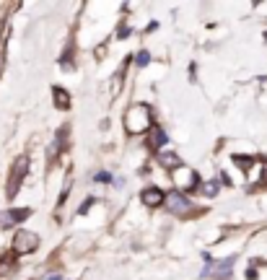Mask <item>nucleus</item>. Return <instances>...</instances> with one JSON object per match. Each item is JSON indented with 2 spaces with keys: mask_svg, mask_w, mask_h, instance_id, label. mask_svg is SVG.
Wrapping results in <instances>:
<instances>
[{
  "mask_svg": "<svg viewBox=\"0 0 267 280\" xmlns=\"http://www.w3.org/2000/svg\"><path fill=\"white\" fill-rule=\"evenodd\" d=\"M166 143H169V138H166V132H164L161 127L156 125V127H153V135H150V143H148V146L153 148V150H158V148H164Z\"/></svg>",
  "mask_w": 267,
  "mask_h": 280,
  "instance_id": "10",
  "label": "nucleus"
},
{
  "mask_svg": "<svg viewBox=\"0 0 267 280\" xmlns=\"http://www.w3.org/2000/svg\"><path fill=\"white\" fill-rule=\"evenodd\" d=\"M234 262H236V257H226V260H220V262H213V270L208 267L205 275H210L213 280H228L234 272Z\"/></svg>",
  "mask_w": 267,
  "mask_h": 280,
  "instance_id": "4",
  "label": "nucleus"
},
{
  "mask_svg": "<svg viewBox=\"0 0 267 280\" xmlns=\"http://www.w3.org/2000/svg\"><path fill=\"white\" fill-rule=\"evenodd\" d=\"M265 39H267V34H265Z\"/></svg>",
  "mask_w": 267,
  "mask_h": 280,
  "instance_id": "18",
  "label": "nucleus"
},
{
  "mask_svg": "<svg viewBox=\"0 0 267 280\" xmlns=\"http://www.w3.org/2000/svg\"><path fill=\"white\" fill-rule=\"evenodd\" d=\"M5 60V39H3V24H0V65Z\"/></svg>",
  "mask_w": 267,
  "mask_h": 280,
  "instance_id": "15",
  "label": "nucleus"
},
{
  "mask_svg": "<svg viewBox=\"0 0 267 280\" xmlns=\"http://www.w3.org/2000/svg\"><path fill=\"white\" fill-rule=\"evenodd\" d=\"M94 179H96V181H112V174H106V171H99Z\"/></svg>",
  "mask_w": 267,
  "mask_h": 280,
  "instance_id": "16",
  "label": "nucleus"
},
{
  "mask_svg": "<svg viewBox=\"0 0 267 280\" xmlns=\"http://www.w3.org/2000/svg\"><path fill=\"white\" fill-rule=\"evenodd\" d=\"M44 280H63L60 275H50V278H44Z\"/></svg>",
  "mask_w": 267,
  "mask_h": 280,
  "instance_id": "17",
  "label": "nucleus"
},
{
  "mask_svg": "<svg viewBox=\"0 0 267 280\" xmlns=\"http://www.w3.org/2000/svg\"><path fill=\"white\" fill-rule=\"evenodd\" d=\"M202 192L208 195V198H216V195H218V181H205Z\"/></svg>",
  "mask_w": 267,
  "mask_h": 280,
  "instance_id": "12",
  "label": "nucleus"
},
{
  "mask_svg": "<svg viewBox=\"0 0 267 280\" xmlns=\"http://www.w3.org/2000/svg\"><path fill=\"white\" fill-rule=\"evenodd\" d=\"M65 140H67V127H60V130L55 132V140H52V146L47 148V161H55V158L67 148Z\"/></svg>",
  "mask_w": 267,
  "mask_h": 280,
  "instance_id": "6",
  "label": "nucleus"
},
{
  "mask_svg": "<svg viewBox=\"0 0 267 280\" xmlns=\"http://www.w3.org/2000/svg\"><path fill=\"white\" fill-rule=\"evenodd\" d=\"M166 169H182V158L174 156V153H161V158H158Z\"/></svg>",
  "mask_w": 267,
  "mask_h": 280,
  "instance_id": "11",
  "label": "nucleus"
},
{
  "mask_svg": "<svg viewBox=\"0 0 267 280\" xmlns=\"http://www.w3.org/2000/svg\"><path fill=\"white\" fill-rule=\"evenodd\" d=\"M26 174H29V158L21 156V158H16V164H13V169H11V177H8V198L11 200L18 195L21 181H24Z\"/></svg>",
  "mask_w": 267,
  "mask_h": 280,
  "instance_id": "2",
  "label": "nucleus"
},
{
  "mask_svg": "<svg viewBox=\"0 0 267 280\" xmlns=\"http://www.w3.org/2000/svg\"><path fill=\"white\" fill-rule=\"evenodd\" d=\"M125 127L130 135H140L146 132L148 127H156L153 125V112H150L148 104H135V107L127 109L125 115Z\"/></svg>",
  "mask_w": 267,
  "mask_h": 280,
  "instance_id": "1",
  "label": "nucleus"
},
{
  "mask_svg": "<svg viewBox=\"0 0 267 280\" xmlns=\"http://www.w3.org/2000/svg\"><path fill=\"white\" fill-rule=\"evenodd\" d=\"M52 96H55V107L57 109H67V107H70V94H67L65 88L55 86V88H52Z\"/></svg>",
  "mask_w": 267,
  "mask_h": 280,
  "instance_id": "9",
  "label": "nucleus"
},
{
  "mask_svg": "<svg viewBox=\"0 0 267 280\" xmlns=\"http://www.w3.org/2000/svg\"><path fill=\"white\" fill-rule=\"evenodd\" d=\"M143 202H146L148 208H158V205H164L166 198L169 195H164V190H158V187H148V190H143Z\"/></svg>",
  "mask_w": 267,
  "mask_h": 280,
  "instance_id": "8",
  "label": "nucleus"
},
{
  "mask_svg": "<svg viewBox=\"0 0 267 280\" xmlns=\"http://www.w3.org/2000/svg\"><path fill=\"white\" fill-rule=\"evenodd\" d=\"M36 247H39V236H36L34 231L21 229L16 236H13V252L16 254H32V252H36Z\"/></svg>",
  "mask_w": 267,
  "mask_h": 280,
  "instance_id": "3",
  "label": "nucleus"
},
{
  "mask_svg": "<svg viewBox=\"0 0 267 280\" xmlns=\"http://www.w3.org/2000/svg\"><path fill=\"white\" fill-rule=\"evenodd\" d=\"M166 202H169V210L174 215H189L192 213V205H189V200L182 192H171L169 198H166Z\"/></svg>",
  "mask_w": 267,
  "mask_h": 280,
  "instance_id": "5",
  "label": "nucleus"
},
{
  "mask_svg": "<svg viewBox=\"0 0 267 280\" xmlns=\"http://www.w3.org/2000/svg\"><path fill=\"white\" fill-rule=\"evenodd\" d=\"M234 161L241 166V169H249L251 164H254V158H249V156H234Z\"/></svg>",
  "mask_w": 267,
  "mask_h": 280,
  "instance_id": "13",
  "label": "nucleus"
},
{
  "mask_svg": "<svg viewBox=\"0 0 267 280\" xmlns=\"http://www.w3.org/2000/svg\"><path fill=\"white\" fill-rule=\"evenodd\" d=\"M135 63H138L140 67H146V65L150 63V55H148L146 49H143V52H138V60H135Z\"/></svg>",
  "mask_w": 267,
  "mask_h": 280,
  "instance_id": "14",
  "label": "nucleus"
},
{
  "mask_svg": "<svg viewBox=\"0 0 267 280\" xmlns=\"http://www.w3.org/2000/svg\"><path fill=\"white\" fill-rule=\"evenodd\" d=\"M32 215V210L29 208H18V210H8V213H0V226L3 229H11V226H16L21 221H26V218Z\"/></svg>",
  "mask_w": 267,
  "mask_h": 280,
  "instance_id": "7",
  "label": "nucleus"
}]
</instances>
